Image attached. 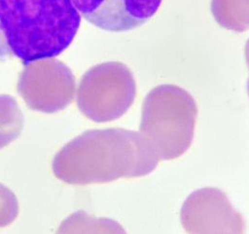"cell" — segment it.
Returning <instances> with one entry per match:
<instances>
[{
	"label": "cell",
	"instance_id": "cell-4",
	"mask_svg": "<svg viewBox=\"0 0 249 234\" xmlns=\"http://www.w3.org/2000/svg\"><path fill=\"white\" fill-rule=\"evenodd\" d=\"M188 234H244L246 222L223 191L205 187L189 195L181 210Z\"/></svg>",
	"mask_w": 249,
	"mask_h": 234
},
{
	"label": "cell",
	"instance_id": "cell-3",
	"mask_svg": "<svg viewBox=\"0 0 249 234\" xmlns=\"http://www.w3.org/2000/svg\"><path fill=\"white\" fill-rule=\"evenodd\" d=\"M136 97V84L128 68L119 62L94 67L81 81L79 108L96 122L121 117Z\"/></svg>",
	"mask_w": 249,
	"mask_h": 234
},
{
	"label": "cell",
	"instance_id": "cell-6",
	"mask_svg": "<svg viewBox=\"0 0 249 234\" xmlns=\"http://www.w3.org/2000/svg\"><path fill=\"white\" fill-rule=\"evenodd\" d=\"M211 11L226 29L245 32L249 28V0H212Z\"/></svg>",
	"mask_w": 249,
	"mask_h": 234
},
{
	"label": "cell",
	"instance_id": "cell-1",
	"mask_svg": "<svg viewBox=\"0 0 249 234\" xmlns=\"http://www.w3.org/2000/svg\"><path fill=\"white\" fill-rule=\"evenodd\" d=\"M80 25L71 0H0V60L53 58L71 45Z\"/></svg>",
	"mask_w": 249,
	"mask_h": 234
},
{
	"label": "cell",
	"instance_id": "cell-2",
	"mask_svg": "<svg viewBox=\"0 0 249 234\" xmlns=\"http://www.w3.org/2000/svg\"><path fill=\"white\" fill-rule=\"evenodd\" d=\"M198 108L192 96L181 87H155L143 100L140 133L159 161H172L190 147Z\"/></svg>",
	"mask_w": 249,
	"mask_h": 234
},
{
	"label": "cell",
	"instance_id": "cell-5",
	"mask_svg": "<svg viewBox=\"0 0 249 234\" xmlns=\"http://www.w3.org/2000/svg\"><path fill=\"white\" fill-rule=\"evenodd\" d=\"M90 24L111 32H124L148 22L163 0H71Z\"/></svg>",
	"mask_w": 249,
	"mask_h": 234
},
{
	"label": "cell",
	"instance_id": "cell-7",
	"mask_svg": "<svg viewBox=\"0 0 249 234\" xmlns=\"http://www.w3.org/2000/svg\"><path fill=\"white\" fill-rule=\"evenodd\" d=\"M246 60H247V65H248L249 70V39L246 44ZM248 93H249V78L248 80Z\"/></svg>",
	"mask_w": 249,
	"mask_h": 234
}]
</instances>
